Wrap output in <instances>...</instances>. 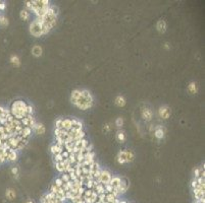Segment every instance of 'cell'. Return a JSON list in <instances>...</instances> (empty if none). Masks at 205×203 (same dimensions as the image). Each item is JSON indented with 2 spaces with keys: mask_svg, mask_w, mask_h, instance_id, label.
I'll return each instance as SVG.
<instances>
[{
  "mask_svg": "<svg viewBox=\"0 0 205 203\" xmlns=\"http://www.w3.org/2000/svg\"><path fill=\"white\" fill-rule=\"evenodd\" d=\"M0 24L1 26H7L8 24V19L6 18L5 16H0Z\"/></svg>",
  "mask_w": 205,
  "mask_h": 203,
  "instance_id": "29",
  "label": "cell"
},
{
  "mask_svg": "<svg viewBox=\"0 0 205 203\" xmlns=\"http://www.w3.org/2000/svg\"><path fill=\"white\" fill-rule=\"evenodd\" d=\"M55 167H56V170L58 171V172H65V169L62 168V165H60V163H55Z\"/></svg>",
  "mask_w": 205,
  "mask_h": 203,
  "instance_id": "34",
  "label": "cell"
},
{
  "mask_svg": "<svg viewBox=\"0 0 205 203\" xmlns=\"http://www.w3.org/2000/svg\"><path fill=\"white\" fill-rule=\"evenodd\" d=\"M129 188V183L126 179H122V182H120V185L118 187V194H122V193H125Z\"/></svg>",
  "mask_w": 205,
  "mask_h": 203,
  "instance_id": "7",
  "label": "cell"
},
{
  "mask_svg": "<svg viewBox=\"0 0 205 203\" xmlns=\"http://www.w3.org/2000/svg\"><path fill=\"white\" fill-rule=\"evenodd\" d=\"M120 182H122V179H120V178L113 177V178H111V180H110L109 184L113 187V189L118 191V187H120Z\"/></svg>",
  "mask_w": 205,
  "mask_h": 203,
  "instance_id": "8",
  "label": "cell"
},
{
  "mask_svg": "<svg viewBox=\"0 0 205 203\" xmlns=\"http://www.w3.org/2000/svg\"><path fill=\"white\" fill-rule=\"evenodd\" d=\"M115 105L118 106V107H123V106L126 105V100L123 96H117V99H115Z\"/></svg>",
  "mask_w": 205,
  "mask_h": 203,
  "instance_id": "20",
  "label": "cell"
},
{
  "mask_svg": "<svg viewBox=\"0 0 205 203\" xmlns=\"http://www.w3.org/2000/svg\"><path fill=\"white\" fill-rule=\"evenodd\" d=\"M156 28L159 33H164V32L166 31V24H165V21L163 19H159L158 23L156 24Z\"/></svg>",
  "mask_w": 205,
  "mask_h": 203,
  "instance_id": "11",
  "label": "cell"
},
{
  "mask_svg": "<svg viewBox=\"0 0 205 203\" xmlns=\"http://www.w3.org/2000/svg\"><path fill=\"white\" fill-rule=\"evenodd\" d=\"M63 160V157H61V154L59 153V154H55L54 155V162L55 163H60Z\"/></svg>",
  "mask_w": 205,
  "mask_h": 203,
  "instance_id": "31",
  "label": "cell"
},
{
  "mask_svg": "<svg viewBox=\"0 0 205 203\" xmlns=\"http://www.w3.org/2000/svg\"><path fill=\"white\" fill-rule=\"evenodd\" d=\"M73 127V123H71V119H62L61 121V129L65 131H70Z\"/></svg>",
  "mask_w": 205,
  "mask_h": 203,
  "instance_id": "6",
  "label": "cell"
},
{
  "mask_svg": "<svg viewBox=\"0 0 205 203\" xmlns=\"http://www.w3.org/2000/svg\"><path fill=\"white\" fill-rule=\"evenodd\" d=\"M65 150V146H58L57 144H54L51 146V152L53 153L54 155L55 154H59Z\"/></svg>",
  "mask_w": 205,
  "mask_h": 203,
  "instance_id": "13",
  "label": "cell"
},
{
  "mask_svg": "<svg viewBox=\"0 0 205 203\" xmlns=\"http://www.w3.org/2000/svg\"><path fill=\"white\" fill-rule=\"evenodd\" d=\"M29 12L27 10H22L21 11V18L24 19V21H27L29 18Z\"/></svg>",
  "mask_w": 205,
  "mask_h": 203,
  "instance_id": "28",
  "label": "cell"
},
{
  "mask_svg": "<svg viewBox=\"0 0 205 203\" xmlns=\"http://www.w3.org/2000/svg\"><path fill=\"white\" fill-rule=\"evenodd\" d=\"M4 8H5V2L0 1V10H3Z\"/></svg>",
  "mask_w": 205,
  "mask_h": 203,
  "instance_id": "40",
  "label": "cell"
},
{
  "mask_svg": "<svg viewBox=\"0 0 205 203\" xmlns=\"http://www.w3.org/2000/svg\"><path fill=\"white\" fill-rule=\"evenodd\" d=\"M60 179L62 180V182H63V183H66V182H68V181H71V179H70V175H68V173H65V174L61 176Z\"/></svg>",
  "mask_w": 205,
  "mask_h": 203,
  "instance_id": "30",
  "label": "cell"
},
{
  "mask_svg": "<svg viewBox=\"0 0 205 203\" xmlns=\"http://www.w3.org/2000/svg\"><path fill=\"white\" fill-rule=\"evenodd\" d=\"M11 173H12V175H14V176H16L18 177L19 176V169L18 168H12V170H11Z\"/></svg>",
  "mask_w": 205,
  "mask_h": 203,
  "instance_id": "39",
  "label": "cell"
},
{
  "mask_svg": "<svg viewBox=\"0 0 205 203\" xmlns=\"http://www.w3.org/2000/svg\"><path fill=\"white\" fill-rule=\"evenodd\" d=\"M32 128H30V127H24L23 128V132H22V137L23 138H27L28 139L29 138V136L32 134Z\"/></svg>",
  "mask_w": 205,
  "mask_h": 203,
  "instance_id": "15",
  "label": "cell"
},
{
  "mask_svg": "<svg viewBox=\"0 0 205 203\" xmlns=\"http://www.w3.org/2000/svg\"><path fill=\"white\" fill-rule=\"evenodd\" d=\"M60 154H61V157H63V160H65V158H68V155H70V152H66V150H63V152H61Z\"/></svg>",
  "mask_w": 205,
  "mask_h": 203,
  "instance_id": "36",
  "label": "cell"
},
{
  "mask_svg": "<svg viewBox=\"0 0 205 203\" xmlns=\"http://www.w3.org/2000/svg\"><path fill=\"white\" fill-rule=\"evenodd\" d=\"M85 138V132H84L83 130L81 131H78V132L74 133V140L75 141H78V140H82Z\"/></svg>",
  "mask_w": 205,
  "mask_h": 203,
  "instance_id": "14",
  "label": "cell"
},
{
  "mask_svg": "<svg viewBox=\"0 0 205 203\" xmlns=\"http://www.w3.org/2000/svg\"><path fill=\"white\" fill-rule=\"evenodd\" d=\"M117 140L120 141V142H125V140H126V135H125V132L123 131H118L117 132Z\"/></svg>",
  "mask_w": 205,
  "mask_h": 203,
  "instance_id": "24",
  "label": "cell"
},
{
  "mask_svg": "<svg viewBox=\"0 0 205 203\" xmlns=\"http://www.w3.org/2000/svg\"><path fill=\"white\" fill-rule=\"evenodd\" d=\"M126 163L127 162H132L134 160V153L131 150H126Z\"/></svg>",
  "mask_w": 205,
  "mask_h": 203,
  "instance_id": "22",
  "label": "cell"
},
{
  "mask_svg": "<svg viewBox=\"0 0 205 203\" xmlns=\"http://www.w3.org/2000/svg\"><path fill=\"white\" fill-rule=\"evenodd\" d=\"M82 95V90H73V93H71V102L75 105L77 100H78L79 98Z\"/></svg>",
  "mask_w": 205,
  "mask_h": 203,
  "instance_id": "10",
  "label": "cell"
},
{
  "mask_svg": "<svg viewBox=\"0 0 205 203\" xmlns=\"http://www.w3.org/2000/svg\"><path fill=\"white\" fill-rule=\"evenodd\" d=\"M117 162L120 163V164H125V163H126V152H123V150H122V152H118Z\"/></svg>",
  "mask_w": 205,
  "mask_h": 203,
  "instance_id": "19",
  "label": "cell"
},
{
  "mask_svg": "<svg viewBox=\"0 0 205 203\" xmlns=\"http://www.w3.org/2000/svg\"><path fill=\"white\" fill-rule=\"evenodd\" d=\"M159 115L163 119H167L170 115V111L167 107H161L159 109Z\"/></svg>",
  "mask_w": 205,
  "mask_h": 203,
  "instance_id": "9",
  "label": "cell"
},
{
  "mask_svg": "<svg viewBox=\"0 0 205 203\" xmlns=\"http://www.w3.org/2000/svg\"><path fill=\"white\" fill-rule=\"evenodd\" d=\"M27 203H33V201H32V200H29V201H27Z\"/></svg>",
  "mask_w": 205,
  "mask_h": 203,
  "instance_id": "41",
  "label": "cell"
},
{
  "mask_svg": "<svg viewBox=\"0 0 205 203\" xmlns=\"http://www.w3.org/2000/svg\"><path fill=\"white\" fill-rule=\"evenodd\" d=\"M33 129H35L37 134H43V133L45 132V128H44V126L42 124H36L34 126Z\"/></svg>",
  "mask_w": 205,
  "mask_h": 203,
  "instance_id": "18",
  "label": "cell"
},
{
  "mask_svg": "<svg viewBox=\"0 0 205 203\" xmlns=\"http://www.w3.org/2000/svg\"><path fill=\"white\" fill-rule=\"evenodd\" d=\"M61 121H62V119H59V120L56 121V124H55L56 128L55 129H61Z\"/></svg>",
  "mask_w": 205,
  "mask_h": 203,
  "instance_id": "37",
  "label": "cell"
},
{
  "mask_svg": "<svg viewBox=\"0 0 205 203\" xmlns=\"http://www.w3.org/2000/svg\"><path fill=\"white\" fill-rule=\"evenodd\" d=\"M30 33L33 35L34 37H41L42 35H43L41 24H40V21H38V18L30 24Z\"/></svg>",
  "mask_w": 205,
  "mask_h": 203,
  "instance_id": "4",
  "label": "cell"
},
{
  "mask_svg": "<svg viewBox=\"0 0 205 203\" xmlns=\"http://www.w3.org/2000/svg\"><path fill=\"white\" fill-rule=\"evenodd\" d=\"M32 53H33V55L36 56V57L41 56V54H42V48H41L40 46H35L33 49H32Z\"/></svg>",
  "mask_w": 205,
  "mask_h": 203,
  "instance_id": "21",
  "label": "cell"
},
{
  "mask_svg": "<svg viewBox=\"0 0 205 203\" xmlns=\"http://www.w3.org/2000/svg\"><path fill=\"white\" fill-rule=\"evenodd\" d=\"M11 62H12V64H14L16 66L21 65V62H19V59L18 56H12L11 57Z\"/></svg>",
  "mask_w": 205,
  "mask_h": 203,
  "instance_id": "27",
  "label": "cell"
},
{
  "mask_svg": "<svg viewBox=\"0 0 205 203\" xmlns=\"http://www.w3.org/2000/svg\"><path fill=\"white\" fill-rule=\"evenodd\" d=\"M111 175H110L109 172L107 171H101L100 173V177H99V182L102 185H106V184H109L110 180H111Z\"/></svg>",
  "mask_w": 205,
  "mask_h": 203,
  "instance_id": "5",
  "label": "cell"
},
{
  "mask_svg": "<svg viewBox=\"0 0 205 203\" xmlns=\"http://www.w3.org/2000/svg\"><path fill=\"white\" fill-rule=\"evenodd\" d=\"M142 117L144 118L146 121H150V120H151V118H152V112L150 111V109H148V108L143 109V111H142Z\"/></svg>",
  "mask_w": 205,
  "mask_h": 203,
  "instance_id": "12",
  "label": "cell"
},
{
  "mask_svg": "<svg viewBox=\"0 0 205 203\" xmlns=\"http://www.w3.org/2000/svg\"><path fill=\"white\" fill-rule=\"evenodd\" d=\"M188 90H189L190 93H196V85H195V82H191L189 85V86H188Z\"/></svg>",
  "mask_w": 205,
  "mask_h": 203,
  "instance_id": "26",
  "label": "cell"
},
{
  "mask_svg": "<svg viewBox=\"0 0 205 203\" xmlns=\"http://www.w3.org/2000/svg\"><path fill=\"white\" fill-rule=\"evenodd\" d=\"M54 185H55L56 187H60V188H61V186L63 185L62 180H61L60 178H59V179H56V180H55V182H54Z\"/></svg>",
  "mask_w": 205,
  "mask_h": 203,
  "instance_id": "33",
  "label": "cell"
},
{
  "mask_svg": "<svg viewBox=\"0 0 205 203\" xmlns=\"http://www.w3.org/2000/svg\"><path fill=\"white\" fill-rule=\"evenodd\" d=\"M123 118H117V122H115V124H117V127H122V126H123Z\"/></svg>",
  "mask_w": 205,
  "mask_h": 203,
  "instance_id": "35",
  "label": "cell"
},
{
  "mask_svg": "<svg viewBox=\"0 0 205 203\" xmlns=\"http://www.w3.org/2000/svg\"><path fill=\"white\" fill-rule=\"evenodd\" d=\"M27 105L25 102L23 101H16L12 103L11 108H10V114L13 116L14 119L21 121L22 119H24L25 117L28 116V113H27Z\"/></svg>",
  "mask_w": 205,
  "mask_h": 203,
  "instance_id": "1",
  "label": "cell"
},
{
  "mask_svg": "<svg viewBox=\"0 0 205 203\" xmlns=\"http://www.w3.org/2000/svg\"><path fill=\"white\" fill-rule=\"evenodd\" d=\"M49 8H50V4H49V1H46V0L30 1V10H33L38 17L44 16V14Z\"/></svg>",
  "mask_w": 205,
  "mask_h": 203,
  "instance_id": "2",
  "label": "cell"
},
{
  "mask_svg": "<svg viewBox=\"0 0 205 203\" xmlns=\"http://www.w3.org/2000/svg\"><path fill=\"white\" fill-rule=\"evenodd\" d=\"M154 134H155V137H156V138L161 139V138H163V136H164V132H163V130H162L161 128H157V129L155 130Z\"/></svg>",
  "mask_w": 205,
  "mask_h": 203,
  "instance_id": "23",
  "label": "cell"
},
{
  "mask_svg": "<svg viewBox=\"0 0 205 203\" xmlns=\"http://www.w3.org/2000/svg\"><path fill=\"white\" fill-rule=\"evenodd\" d=\"M94 157H95V153L93 152H85V160H88L90 164H92L94 162Z\"/></svg>",
  "mask_w": 205,
  "mask_h": 203,
  "instance_id": "16",
  "label": "cell"
},
{
  "mask_svg": "<svg viewBox=\"0 0 205 203\" xmlns=\"http://www.w3.org/2000/svg\"><path fill=\"white\" fill-rule=\"evenodd\" d=\"M81 171H82V176H87L89 174V168L88 167H81Z\"/></svg>",
  "mask_w": 205,
  "mask_h": 203,
  "instance_id": "32",
  "label": "cell"
},
{
  "mask_svg": "<svg viewBox=\"0 0 205 203\" xmlns=\"http://www.w3.org/2000/svg\"><path fill=\"white\" fill-rule=\"evenodd\" d=\"M16 158H18V153H16V150H10L9 152V154H8V157H7V160L8 162H14V160H16Z\"/></svg>",
  "mask_w": 205,
  "mask_h": 203,
  "instance_id": "17",
  "label": "cell"
},
{
  "mask_svg": "<svg viewBox=\"0 0 205 203\" xmlns=\"http://www.w3.org/2000/svg\"><path fill=\"white\" fill-rule=\"evenodd\" d=\"M6 197L8 198L9 200H12L14 197H16V192H14L12 189H8L6 191Z\"/></svg>",
  "mask_w": 205,
  "mask_h": 203,
  "instance_id": "25",
  "label": "cell"
},
{
  "mask_svg": "<svg viewBox=\"0 0 205 203\" xmlns=\"http://www.w3.org/2000/svg\"><path fill=\"white\" fill-rule=\"evenodd\" d=\"M33 107H32V106H28V107H27V113H28V116L29 115H32V114H33Z\"/></svg>",
  "mask_w": 205,
  "mask_h": 203,
  "instance_id": "38",
  "label": "cell"
},
{
  "mask_svg": "<svg viewBox=\"0 0 205 203\" xmlns=\"http://www.w3.org/2000/svg\"><path fill=\"white\" fill-rule=\"evenodd\" d=\"M75 106L81 110H88L93 106V98L88 90H82V95L77 100Z\"/></svg>",
  "mask_w": 205,
  "mask_h": 203,
  "instance_id": "3",
  "label": "cell"
}]
</instances>
